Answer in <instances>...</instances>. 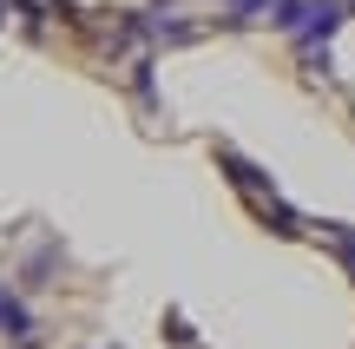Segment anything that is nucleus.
I'll return each instance as SVG.
<instances>
[{
    "mask_svg": "<svg viewBox=\"0 0 355 349\" xmlns=\"http://www.w3.org/2000/svg\"><path fill=\"white\" fill-rule=\"evenodd\" d=\"M0 13H7V7H0Z\"/></svg>",
    "mask_w": 355,
    "mask_h": 349,
    "instance_id": "obj_7",
    "label": "nucleus"
},
{
    "mask_svg": "<svg viewBox=\"0 0 355 349\" xmlns=\"http://www.w3.org/2000/svg\"><path fill=\"white\" fill-rule=\"evenodd\" d=\"M343 20H349L343 0H309L303 26H296V46H303V53H329V40H336V26H343Z\"/></svg>",
    "mask_w": 355,
    "mask_h": 349,
    "instance_id": "obj_1",
    "label": "nucleus"
},
{
    "mask_svg": "<svg viewBox=\"0 0 355 349\" xmlns=\"http://www.w3.org/2000/svg\"><path fill=\"white\" fill-rule=\"evenodd\" d=\"M322 237L343 250V257H349V271H355V231H349V224H322Z\"/></svg>",
    "mask_w": 355,
    "mask_h": 349,
    "instance_id": "obj_5",
    "label": "nucleus"
},
{
    "mask_svg": "<svg viewBox=\"0 0 355 349\" xmlns=\"http://www.w3.org/2000/svg\"><path fill=\"white\" fill-rule=\"evenodd\" d=\"M250 13H270V0H230V20H250Z\"/></svg>",
    "mask_w": 355,
    "mask_h": 349,
    "instance_id": "obj_6",
    "label": "nucleus"
},
{
    "mask_svg": "<svg viewBox=\"0 0 355 349\" xmlns=\"http://www.w3.org/2000/svg\"><path fill=\"white\" fill-rule=\"evenodd\" d=\"M217 158H224V165L237 171V185H243V191H270V178H263V171L250 165V158H237V152H217Z\"/></svg>",
    "mask_w": 355,
    "mask_h": 349,
    "instance_id": "obj_4",
    "label": "nucleus"
},
{
    "mask_svg": "<svg viewBox=\"0 0 355 349\" xmlns=\"http://www.w3.org/2000/svg\"><path fill=\"white\" fill-rule=\"evenodd\" d=\"M0 337H7L13 349H33V343H40V337H33V310H26L7 284H0Z\"/></svg>",
    "mask_w": 355,
    "mask_h": 349,
    "instance_id": "obj_2",
    "label": "nucleus"
},
{
    "mask_svg": "<svg viewBox=\"0 0 355 349\" xmlns=\"http://www.w3.org/2000/svg\"><path fill=\"white\" fill-rule=\"evenodd\" d=\"M303 13H309V0H270V26L290 33V40H296V26H303Z\"/></svg>",
    "mask_w": 355,
    "mask_h": 349,
    "instance_id": "obj_3",
    "label": "nucleus"
}]
</instances>
